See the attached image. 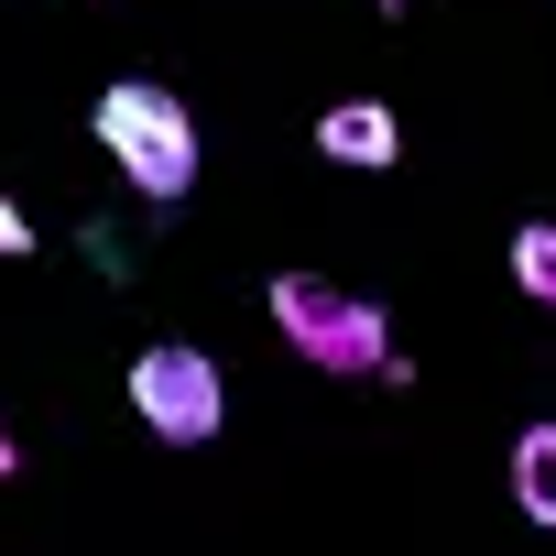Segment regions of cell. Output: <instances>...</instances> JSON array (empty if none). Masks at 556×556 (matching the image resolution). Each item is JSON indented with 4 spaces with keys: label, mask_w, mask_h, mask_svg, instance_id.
<instances>
[{
    "label": "cell",
    "mask_w": 556,
    "mask_h": 556,
    "mask_svg": "<svg viewBox=\"0 0 556 556\" xmlns=\"http://www.w3.org/2000/svg\"><path fill=\"white\" fill-rule=\"evenodd\" d=\"M382 12H393V23H404V12H415V0H382Z\"/></svg>",
    "instance_id": "obj_9"
},
{
    "label": "cell",
    "mask_w": 556,
    "mask_h": 556,
    "mask_svg": "<svg viewBox=\"0 0 556 556\" xmlns=\"http://www.w3.org/2000/svg\"><path fill=\"white\" fill-rule=\"evenodd\" d=\"M273 328H285L295 361H317V371H404L393 361V317L371 295L317 285V273H273Z\"/></svg>",
    "instance_id": "obj_2"
},
{
    "label": "cell",
    "mask_w": 556,
    "mask_h": 556,
    "mask_svg": "<svg viewBox=\"0 0 556 556\" xmlns=\"http://www.w3.org/2000/svg\"><path fill=\"white\" fill-rule=\"evenodd\" d=\"M12 469H23V447H12V426H0V480H12Z\"/></svg>",
    "instance_id": "obj_8"
},
{
    "label": "cell",
    "mask_w": 556,
    "mask_h": 556,
    "mask_svg": "<svg viewBox=\"0 0 556 556\" xmlns=\"http://www.w3.org/2000/svg\"><path fill=\"white\" fill-rule=\"evenodd\" d=\"M99 153L121 164V186H131L142 207H175V197L197 186V121H186V99L153 88V77L99 88Z\"/></svg>",
    "instance_id": "obj_1"
},
{
    "label": "cell",
    "mask_w": 556,
    "mask_h": 556,
    "mask_svg": "<svg viewBox=\"0 0 556 556\" xmlns=\"http://www.w3.org/2000/svg\"><path fill=\"white\" fill-rule=\"evenodd\" d=\"M121 393H131V415H142L164 447H207L218 415H229V382H218V361H207L197 339H153V350H131Z\"/></svg>",
    "instance_id": "obj_3"
},
{
    "label": "cell",
    "mask_w": 556,
    "mask_h": 556,
    "mask_svg": "<svg viewBox=\"0 0 556 556\" xmlns=\"http://www.w3.org/2000/svg\"><path fill=\"white\" fill-rule=\"evenodd\" d=\"M513 513L523 523H556V415L513 437Z\"/></svg>",
    "instance_id": "obj_5"
},
{
    "label": "cell",
    "mask_w": 556,
    "mask_h": 556,
    "mask_svg": "<svg viewBox=\"0 0 556 556\" xmlns=\"http://www.w3.org/2000/svg\"><path fill=\"white\" fill-rule=\"evenodd\" d=\"M23 251H34V218H23V197H12V186H0V262H23Z\"/></svg>",
    "instance_id": "obj_7"
},
{
    "label": "cell",
    "mask_w": 556,
    "mask_h": 556,
    "mask_svg": "<svg viewBox=\"0 0 556 556\" xmlns=\"http://www.w3.org/2000/svg\"><path fill=\"white\" fill-rule=\"evenodd\" d=\"M317 153L382 175V164H404V121H393L382 99H328V110H317Z\"/></svg>",
    "instance_id": "obj_4"
},
{
    "label": "cell",
    "mask_w": 556,
    "mask_h": 556,
    "mask_svg": "<svg viewBox=\"0 0 556 556\" xmlns=\"http://www.w3.org/2000/svg\"><path fill=\"white\" fill-rule=\"evenodd\" d=\"M513 285H523L534 306H556V218H523V229H513Z\"/></svg>",
    "instance_id": "obj_6"
}]
</instances>
